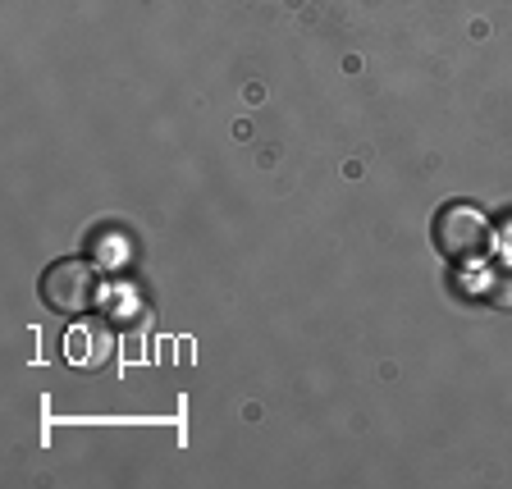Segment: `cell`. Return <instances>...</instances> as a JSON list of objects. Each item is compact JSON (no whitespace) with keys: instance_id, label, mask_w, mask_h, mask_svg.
<instances>
[{"instance_id":"cell-2","label":"cell","mask_w":512,"mask_h":489,"mask_svg":"<svg viewBox=\"0 0 512 489\" xmlns=\"http://www.w3.org/2000/svg\"><path fill=\"white\" fill-rule=\"evenodd\" d=\"M42 302L60 316H83L87 307L101 302V279L87 266L83 256H64L55 266H46L42 275Z\"/></svg>"},{"instance_id":"cell-3","label":"cell","mask_w":512,"mask_h":489,"mask_svg":"<svg viewBox=\"0 0 512 489\" xmlns=\"http://www.w3.org/2000/svg\"><path fill=\"white\" fill-rule=\"evenodd\" d=\"M110 352H115V334L101 320H78L74 330H69V339H64V357L78 371H101L110 362Z\"/></svg>"},{"instance_id":"cell-1","label":"cell","mask_w":512,"mask_h":489,"mask_svg":"<svg viewBox=\"0 0 512 489\" xmlns=\"http://www.w3.org/2000/svg\"><path fill=\"white\" fill-rule=\"evenodd\" d=\"M435 247L448 256V261H458V266H471V261H485L494 247V229L490 220L476 211V206H444L435 215Z\"/></svg>"},{"instance_id":"cell-4","label":"cell","mask_w":512,"mask_h":489,"mask_svg":"<svg viewBox=\"0 0 512 489\" xmlns=\"http://www.w3.org/2000/svg\"><path fill=\"white\" fill-rule=\"evenodd\" d=\"M494 302H503V307H512V270L499 279V284H494Z\"/></svg>"}]
</instances>
